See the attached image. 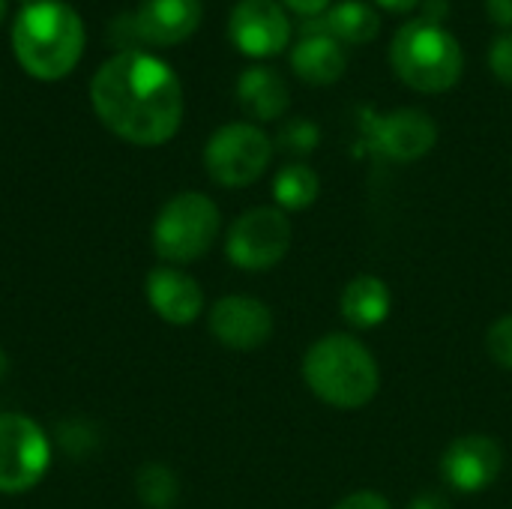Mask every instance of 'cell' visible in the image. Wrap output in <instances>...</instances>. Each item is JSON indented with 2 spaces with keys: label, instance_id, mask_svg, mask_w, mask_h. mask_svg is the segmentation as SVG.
<instances>
[{
  "label": "cell",
  "instance_id": "6da1fadb",
  "mask_svg": "<svg viewBox=\"0 0 512 509\" xmlns=\"http://www.w3.org/2000/svg\"><path fill=\"white\" fill-rule=\"evenodd\" d=\"M90 102L105 129L138 147L171 141L183 123V87L177 72L138 48L117 51L96 69Z\"/></svg>",
  "mask_w": 512,
  "mask_h": 509
},
{
  "label": "cell",
  "instance_id": "7a4b0ae2",
  "mask_svg": "<svg viewBox=\"0 0 512 509\" xmlns=\"http://www.w3.org/2000/svg\"><path fill=\"white\" fill-rule=\"evenodd\" d=\"M12 51L39 81H60L84 54V21L63 0H33L12 21Z\"/></svg>",
  "mask_w": 512,
  "mask_h": 509
},
{
  "label": "cell",
  "instance_id": "3957f363",
  "mask_svg": "<svg viewBox=\"0 0 512 509\" xmlns=\"http://www.w3.org/2000/svg\"><path fill=\"white\" fill-rule=\"evenodd\" d=\"M303 381L309 393L336 408L360 411L381 390V369L375 354L351 333H327L309 345L303 357Z\"/></svg>",
  "mask_w": 512,
  "mask_h": 509
},
{
  "label": "cell",
  "instance_id": "277c9868",
  "mask_svg": "<svg viewBox=\"0 0 512 509\" xmlns=\"http://www.w3.org/2000/svg\"><path fill=\"white\" fill-rule=\"evenodd\" d=\"M390 66L411 90L447 93L465 72V54L444 24L417 18L396 30L390 42Z\"/></svg>",
  "mask_w": 512,
  "mask_h": 509
},
{
  "label": "cell",
  "instance_id": "5b68a950",
  "mask_svg": "<svg viewBox=\"0 0 512 509\" xmlns=\"http://www.w3.org/2000/svg\"><path fill=\"white\" fill-rule=\"evenodd\" d=\"M222 228L213 198L204 192H180L159 210L153 222V249L168 264H192L210 252Z\"/></svg>",
  "mask_w": 512,
  "mask_h": 509
},
{
  "label": "cell",
  "instance_id": "8992f818",
  "mask_svg": "<svg viewBox=\"0 0 512 509\" xmlns=\"http://www.w3.org/2000/svg\"><path fill=\"white\" fill-rule=\"evenodd\" d=\"M273 159L270 135L255 123H225L204 147V168L210 180L225 189H243L255 183Z\"/></svg>",
  "mask_w": 512,
  "mask_h": 509
},
{
  "label": "cell",
  "instance_id": "52a82bcc",
  "mask_svg": "<svg viewBox=\"0 0 512 509\" xmlns=\"http://www.w3.org/2000/svg\"><path fill=\"white\" fill-rule=\"evenodd\" d=\"M291 219L279 207H252L240 213L225 237V255L237 270H273L291 249Z\"/></svg>",
  "mask_w": 512,
  "mask_h": 509
},
{
  "label": "cell",
  "instance_id": "ba28073f",
  "mask_svg": "<svg viewBox=\"0 0 512 509\" xmlns=\"http://www.w3.org/2000/svg\"><path fill=\"white\" fill-rule=\"evenodd\" d=\"M51 468V444L39 423L24 414H0V492L24 495Z\"/></svg>",
  "mask_w": 512,
  "mask_h": 509
},
{
  "label": "cell",
  "instance_id": "9c48e42d",
  "mask_svg": "<svg viewBox=\"0 0 512 509\" xmlns=\"http://www.w3.org/2000/svg\"><path fill=\"white\" fill-rule=\"evenodd\" d=\"M366 147L390 162L408 165L432 153L438 144V123L420 108H396L390 114H363Z\"/></svg>",
  "mask_w": 512,
  "mask_h": 509
},
{
  "label": "cell",
  "instance_id": "30bf717a",
  "mask_svg": "<svg viewBox=\"0 0 512 509\" xmlns=\"http://www.w3.org/2000/svg\"><path fill=\"white\" fill-rule=\"evenodd\" d=\"M441 477L453 492L480 495L492 489L504 471V447L483 432L459 435L441 453Z\"/></svg>",
  "mask_w": 512,
  "mask_h": 509
},
{
  "label": "cell",
  "instance_id": "8fae6325",
  "mask_svg": "<svg viewBox=\"0 0 512 509\" xmlns=\"http://www.w3.org/2000/svg\"><path fill=\"white\" fill-rule=\"evenodd\" d=\"M228 36L246 57H276L291 42V18L276 0H240L228 18Z\"/></svg>",
  "mask_w": 512,
  "mask_h": 509
},
{
  "label": "cell",
  "instance_id": "7c38bea8",
  "mask_svg": "<svg viewBox=\"0 0 512 509\" xmlns=\"http://www.w3.org/2000/svg\"><path fill=\"white\" fill-rule=\"evenodd\" d=\"M210 333L231 351H255L273 336V312L267 303L243 294H228L213 303L207 315Z\"/></svg>",
  "mask_w": 512,
  "mask_h": 509
},
{
  "label": "cell",
  "instance_id": "4fadbf2b",
  "mask_svg": "<svg viewBox=\"0 0 512 509\" xmlns=\"http://www.w3.org/2000/svg\"><path fill=\"white\" fill-rule=\"evenodd\" d=\"M147 303L150 309L174 327L195 324L204 312V291L198 279L183 273L180 267H153L147 273Z\"/></svg>",
  "mask_w": 512,
  "mask_h": 509
},
{
  "label": "cell",
  "instance_id": "5bb4252c",
  "mask_svg": "<svg viewBox=\"0 0 512 509\" xmlns=\"http://www.w3.org/2000/svg\"><path fill=\"white\" fill-rule=\"evenodd\" d=\"M201 0H141L135 9V24L150 45H180L201 24Z\"/></svg>",
  "mask_w": 512,
  "mask_h": 509
},
{
  "label": "cell",
  "instance_id": "9a60e30c",
  "mask_svg": "<svg viewBox=\"0 0 512 509\" xmlns=\"http://www.w3.org/2000/svg\"><path fill=\"white\" fill-rule=\"evenodd\" d=\"M291 69L297 72L300 81L312 87H327L345 75L348 57H345L342 42H336L330 33L318 27H306L297 45L291 48Z\"/></svg>",
  "mask_w": 512,
  "mask_h": 509
},
{
  "label": "cell",
  "instance_id": "2e32d148",
  "mask_svg": "<svg viewBox=\"0 0 512 509\" xmlns=\"http://www.w3.org/2000/svg\"><path fill=\"white\" fill-rule=\"evenodd\" d=\"M339 312L348 327L354 330H375L393 312V291L375 273L354 276L339 294Z\"/></svg>",
  "mask_w": 512,
  "mask_h": 509
},
{
  "label": "cell",
  "instance_id": "e0dca14e",
  "mask_svg": "<svg viewBox=\"0 0 512 509\" xmlns=\"http://www.w3.org/2000/svg\"><path fill=\"white\" fill-rule=\"evenodd\" d=\"M237 102H240V108L252 120L270 123V120H279L288 111L291 93H288L285 78L276 69H270V66H249L237 78Z\"/></svg>",
  "mask_w": 512,
  "mask_h": 509
},
{
  "label": "cell",
  "instance_id": "ac0fdd59",
  "mask_svg": "<svg viewBox=\"0 0 512 509\" xmlns=\"http://www.w3.org/2000/svg\"><path fill=\"white\" fill-rule=\"evenodd\" d=\"M306 27H318L342 45H366V42L378 39L381 15L375 6H369L363 0H342L336 6H330L324 15H315V21Z\"/></svg>",
  "mask_w": 512,
  "mask_h": 509
},
{
  "label": "cell",
  "instance_id": "d6986e66",
  "mask_svg": "<svg viewBox=\"0 0 512 509\" xmlns=\"http://www.w3.org/2000/svg\"><path fill=\"white\" fill-rule=\"evenodd\" d=\"M321 195V177L306 162H288L273 177V201L282 213L309 210Z\"/></svg>",
  "mask_w": 512,
  "mask_h": 509
},
{
  "label": "cell",
  "instance_id": "ffe728a7",
  "mask_svg": "<svg viewBox=\"0 0 512 509\" xmlns=\"http://www.w3.org/2000/svg\"><path fill=\"white\" fill-rule=\"evenodd\" d=\"M177 495H180V483L171 468L150 462L138 471V498L150 509H171Z\"/></svg>",
  "mask_w": 512,
  "mask_h": 509
},
{
  "label": "cell",
  "instance_id": "44dd1931",
  "mask_svg": "<svg viewBox=\"0 0 512 509\" xmlns=\"http://www.w3.org/2000/svg\"><path fill=\"white\" fill-rule=\"evenodd\" d=\"M279 147L285 150V153H291V156H309L315 147H318V141H321V129L312 123V120H306V117H297V120H288L282 129H279Z\"/></svg>",
  "mask_w": 512,
  "mask_h": 509
},
{
  "label": "cell",
  "instance_id": "7402d4cb",
  "mask_svg": "<svg viewBox=\"0 0 512 509\" xmlns=\"http://www.w3.org/2000/svg\"><path fill=\"white\" fill-rule=\"evenodd\" d=\"M486 351L489 357L501 366L512 372V312L501 315L489 330H486Z\"/></svg>",
  "mask_w": 512,
  "mask_h": 509
},
{
  "label": "cell",
  "instance_id": "603a6c76",
  "mask_svg": "<svg viewBox=\"0 0 512 509\" xmlns=\"http://www.w3.org/2000/svg\"><path fill=\"white\" fill-rule=\"evenodd\" d=\"M489 69L501 84L512 87V33H501L489 48Z\"/></svg>",
  "mask_w": 512,
  "mask_h": 509
},
{
  "label": "cell",
  "instance_id": "cb8c5ba5",
  "mask_svg": "<svg viewBox=\"0 0 512 509\" xmlns=\"http://www.w3.org/2000/svg\"><path fill=\"white\" fill-rule=\"evenodd\" d=\"M333 509H393V504L381 495V492H369V489H360V492H351L345 495Z\"/></svg>",
  "mask_w": 512,
  "mask_h": 509
},
{
  "label": "cell",
  "instance_id": "d4e9b609",
  "mask_svg": "<svg viewBox=\"0 0 512 509\" xmlns=\"http://www.w3.org/2000/svg\"><path fill=\"white\" fill-rule=\"evenodd\" d=\"M291 12L297 15H306V18H315V15H324L330 9L333 0H282Z\"/></svg>",
  "mask_w": 512,
  "mask_h": 509
},
{
  "label": "cell",
  "instance_id": "484cf974",
  "mask_svg": "<svg viewBox=\"0 0 512 509\" xmlns=\"http://www.w3.org/2000/svg\"><path fill=\"white\" fill-rule=\"evenodd\" d=\"M486 15L498 27H512V0H486Z\"/></svg>",
  "mask_w": 512,
  "mask_h": 509
},
{
  "label": "cell",
  "instance_id": "4316f807",
  "mask_svg": "<svg viewBox=\"0 0 512 509\" xmlns=\"http://www.w3.org/2000/svg\"><path fill=\"white\" fill-rule=\"evenodd\" d=\"M408 509H450V501L438 492H423V495L411 498Z\"/></svg>",
  "mask_w": 512,
  "mask_h": 509
},
{
  "label": "cell",
  "instance_id": "83f0119b",
  "mask_svg": "<svg viewBox=\"0 0 512 509\" xmlns=\"http://www.w3.org/2000/svg\"><path fill=\"white\" fill-rule=\"evenodd\" d=\"M450 15V0H423V18L441 24Z\"/></svg>",
  "mask_w": 512,
  "mask_h": 509
},
{
  "label": "cell",
  "instance_id": "f1b7e54d",
  "mask_svg": "<svg viewBox=\"0 0 512 509\" xmlns=\"http://www.w3.org/2000/svg\"><path fill=\"white\" fill-rule=\"evenodd\" d=\"M381 9H387V12H411V9H417L423 0H375Z\"/></svg>",
  "mask_w": 512,
  "mask_h": 509
},
{
  "label": "cell",
  "instance_id": "f546056e",
  "mask_svg": "<svg viewBox=\"0 0 512 509\" xmlns=\"http://www.w3.org/2000/svg\"><path fill=\"white\" fill-rule=\"evenodd\" d=\"M6 372H9V360H6V354L0 351V378H3Z\"/></svg>",
  "mask_w": 512,
  "mask_h": 509
},
{
  "label": "cell",
  "instance_id": "4dcf8cb0",
  "mask_svg": "<svg viewBox=\"0 0 512 509\" xmlns=\"http://www.w3.org/2000/svg\"><path fill=\"white\" fill-rule=\"evenodd\" d=\"M3 15H6V0H0V21H3Z\"/></svg>",
  "mask_w": 512,
  "mask_h": 509
},
{
  "label": "cell",
  "instance_id": "1f68e13d",
  "mask_svg": "<svg viewBox=\"0 0 512 509\" xmlns=\"http://www.w3.org/2000/svg\"><path fill=\"white\" fill-rule=\"evenodd\" d=\"M24 3H33V0H24Z\"/></svg>",
  "mask_w": 512,
  "mask_h": 509
}]
</instances>
